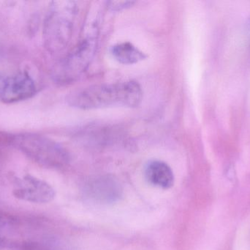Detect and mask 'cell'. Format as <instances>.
Returning a JSON list of instances; mask_svg holds the SVG:
<instances>
[{"label":"cell","mask_w":250,"mask_h":250,"mask_svg":"<svg viewBox=\"0 0 250 250\" xmlns=\"http://www.w3.org/2000/svg\"><path fill=\"white\" fill-rule=\"evenodd\" d=\"M36 92V87L32 78L26 73H18L6 78L0 94V99L4 103H15L28 99Z\"/></svg>","instance_id":"cell-7"},{"label":"cell","mask_w":250,"mask_h":250,"mask_svg":"<svg viewBox=\"0 0 250 250\" xmlns=\"http://www.w3.org/2000/svg\"><path fill=\"white\" fill-rule=\"evenodd\" d=\"M135 3L133 1H110L107 2V7L112 11H121L132 7Z\"/></svg>","instance_id":"cell-10"},{"label":"cell","mask_w":250,"mask_h":250,"mask_svg":"<svg viewBox=\"0 0 250 250\" xmlns=\"http://www.w3.org/2000/svg\"><path fill=\"white\" fill-rule=\"evenodd\" d=\"M86 200L99 205H111L123 197V187L111 175L96 176L86 181L82 188Z\"/></svg>","instance_id":"cell-5"},{"label":"cell","mask_w":250,"mask_h":250,"mask_svg":"<svg viewBox=\"0 0 250 250\" xmlns=\"http://www.w3.org/2000/svg\"><path fill=\"white\" fill-rule=\"evenodd\" d=\"M4 81H5V78L3 77V76H1V73H0V94H1V90H2Z\"/></svg>","instance_id":"cell-11"},{"label":"cell","mask_w":250,"mask_h":250,"mask_svg":"<svg viewBox=\"0 0 250 250\" xmlns=\"http://www.w3.org/2000/svg\"><path fill=\"white\" fill-rule=\"evenodd\" d=\"M13 192L18 199L32 204H47L52 201L56 195L49 183L31 176L16 179Z\"/></svg>","instance_id":"cell-6"},{"label":"cell","mask_w":250,"mask_h":250,"mask_svg":"<svg viewBox=\"0 0 250 250\" xmlns=\"http://www.w3.org/2000/svg\"><path fill=\"white\" fill-rule=\"evenodd\" d=\"M13 143L28 158L47 168H62L70 161V154L65 148L45 136L19 135L13 139Z\"/></svg>","instance_id":"cell-4"},{"label":"cell","mask_w":250,"mask_h":250,"mask_svg":"<svg viewBox=\"0 0 250 250\" xmlns=\"http://www.w3.org/2000/svg\"><path fill=\"white\" fill-rule=\"evenodd\" d=\"M99 18L98 13L89 16L83 29V38L53 70L54 82L60 85L72 83L88 68L98 45Z\"/></svg>","instance_id":"cell-2"},{"label":"cell","mask_w":250,"mask_h":250,"mask_svg":"<svg viewBox=\"0 0 250 250\" xmlns=\"http://www.w3.org/2000/svg\"><path fill=\"white\" fill-rule=\"evenodd\" d=\"M146 180L149 184L163 189H168L174 184V174L171 167L160 160H151L144 170Z\"/></svg>","instance_id":"cell-8"},{"label":"cell","mask_w":250,"mask_h":250,"mask_svg":"<svg viewBox=\"0 0 250 250\" xmlns=\"http://www.w3.org/2000/svg\"><path fill=\"white\" fill-rule=\"evenodd\" d=\"M77 13L76 1L52 3L44 27V41L48 51L59 52L67 46L73 35Z\"/></svg>","instance_id":"cell-3"},{"label":"cell","mask_w":250,"mask_h":250,"mask_svg":"<svg viewBox=\"0 0 250 250\" xmlns=\"http://www.w3.org/2000/svg\"><path fill=\"white\" fill-rule=\"evenodd\" d=\"M111 53L116 60L124 65L135 64L147 57L145 53L129 42L120 43L113 45Z\"/></svg>","instance_id":"cell-9"},{"label":"cell","mask_w":250,"mask_h":250,"mask_svg":"<svg viewBox=\"0 0 250 250\" xmlns=\"http://www.w3.org/2000/svg\"><path fill=\"white\" fill-rule=\"evenodd\" d=\"M142 100V88L135 81L93 85L75 91L67 98L70 107L83 110L119 107L135 108Z\"/></svg>","instance_id":"cell-1"}]
</instances>
